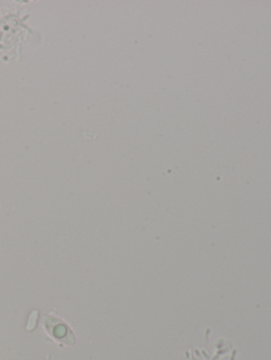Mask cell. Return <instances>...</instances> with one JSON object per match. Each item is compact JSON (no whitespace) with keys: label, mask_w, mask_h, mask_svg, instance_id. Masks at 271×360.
<instances>
[{"label":"cell","mask_w":271,"mask_h":360,"mask_svg":"<svg viewBox=\"0 0 271 360\" xmlns=\"http://www.w3.org/2000/svg\"><path fill=\"white\" fill-rule=\"evenodd\" d=\"M45 329L47 333L59 343H65L67 345H73L77 343L72 329L58 317L47 315L45 317Z\"/></svg>","instance_id":"6da1fadb"}]
</instances>
